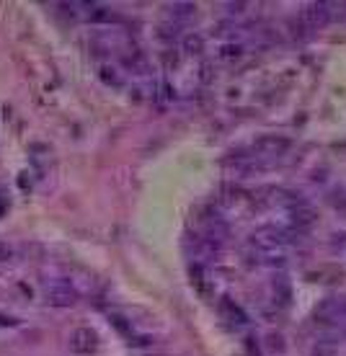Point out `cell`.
Masks as SVG:
<instances>
[{
  "instance_id": "5",
  "label": "cell",
  "mask_w": 346,
  "mask_h": 356,
  "mask_svg": "<svg viewBox=\"0 0 346 356\" xmlns=\"http://www.w3.org/2000/svg\"><path fill=\"white\" fill-rule=\"evenodd\" d=\"M253 150H256V155H284L289 150V140L277 137V134H266L253 142Z\"/></svg>"
},
{
  "instance_id": "9",
  "label": "cell",
  "mask_w": 346,
  "mask_h": 356,
  "mask_svg": "<svg viewBox=\"0 0 346 356\" xmlns=\"http://www.w3.org/2000/svg\"><path fill=\"white\" fill-rule=\"evenodd\" d=\"M272 287H274V294L279 297V302H282V305H287V302H289V297H292V287H289V282H287L284 276L279 273V276H274Z\"/></svg>"
},
{
  "instance_id": "19",
  "label": "cell",
  "mask_w": 346,
  "mask_h": 356,
  "mask_svg": "<svg viewBox=\"0 0 346 356\" xmlns=\"http://www.w3.org/2000/svg\"><path fill=\"white\" fill-rule=\"evenodd\" d=\"M0 325H18V320L11 318V315H3V312H0Z\"/></svg>"
},
{
  "instance_id": "18",
  "label": "cell",
  "mask_w": 346,
  "mask_h": 356,
  "mask_svg": "<svg viewBox=\"0 0 346 356\" xmlns=\"http://www.w3.org/2000/svg\"><path fill=\"white\" fill-rule=\"evenodd\" d=\"M111 323H114V325H117V328H119V331H124V333H127V331H129V328H127V323H124V320H122V315H114V318H111Z\"/></svg>"
},
{
  "instance_id": "12",
  "label": "cell",
  "mask_w": 346,
  "mask_h": 356,
  "mask_svg": "<svg viewBox=\"0 0 346 356\" xmlns=\"http://www.w3.org/2000/svg\"><path fill=\"white\" fill-rule=\"evenodd\" d=\"M336 351H338V346L328 338H323L313 346V356H336Z\"/></svg>"
},
{
  "instance_id": "7",
  "label": "cell",
  "mask_w": 346,
  "mask_h": 356,
  "mask_svg": "<svg viewBox=\"0 0 346 356\" xmlns=\"http://www.w3.org/2000/svg\"><path fill=\"white\" fill-rule=\"evenodd\" d=\"M318 220V214L310 209V207H295L292 209V227H297V230H302V227H310L313 222Z\"/></svg>"
},
{
  "instance_id": "14",
  "label": "cell",
  "mask_w": 346,
  "mask_h": 356,
  "mask_svg": "<svg viewBox=\"0 0 346 356\" xmlns=\"http://www.w3.org/2000/svg\"><path fill=\"white\" fill-rule=\"evenodd\" d=\"M178 34H181V23H176V21L161 26V36H166V39H173V36H178Z\"/></svg>"
},
{
  "instance_id": "3",
  "label": "cell",
  "mask_w": 346,
  "mask_h": 356,
  "mask_svg": "<svg viewBox=\"0 0 346 356\" xmlns=\"http://www.w3.org/2000/svg\"><path fill=\"white\" fill-rule=\"evenodd\" d=\"M331 21V3H307L302 8V23L307 29H323Z\"/></svg>"
},
{
  "instance_id": "6",
  "label": "cell",
  "mask_w": 346,
  "mask_h": 356,
  "mask_svg": "<svg viewBox=\"0 0 346 356\" xmlns=\"http://www.w3.org/2000/svg\"><path fill=\"white\" fill-rule=\"evenodd\" d=\"M197 13V6L194 3H168L166 6V16L171 18V21H186V18H191Z\"/></svg>"
},
{
  "instance_id": "10",
  "label": "cell",
  "mask_w": 346,
  "mask_h": 356,
  "mask_svg": "<svg viewBox=\"0 0 346 356\" xmlns=\"http://www.w3.org/2000/svg\"><path fill=\"white\" fill-rule=\"evenodd\" d=\"M98 77H101L106 86H114V88H119V86H122V75H119V70H117V67H111V65H103V67L98 70Z\"/></svg>"
},
{
  "instance_id": "15",
  "label": "cell",
  "mask_w": 346,
  "mask_h": 356,
  "mask_svg": "<svg viewBox=\"0 0 346 356\" xmlns=\"http://www.w3.org/2000/svg\"><path fill=\"white\" fill-rule=\"evenodd\" d=\"M266 346L272 351H284V338L279 333H272V336H266Z\"/></svg>"
},
{
  "instance_id": "1",
  "label": "cell",
  "mask_w": 346,
  "mask_h": 356,
  "mask_svg": "<svg viewBox=\"0 0 346 356\" xmlns=\"http://www.w3.org/2000/svg\"><path fill=\"white\" fill-rule=\"evenodd\" d=\"M44 294H47V302L52 307H72L78 302V292H75L67 282H49Z\"/></svg>"
},
{
  "instance_id": "4",
  "label": "cell",
  "mask_w": 346,
  "mask_h": 356,
  "mask_svg": "<svg viewBox=\"0 0 346 356\" xmlns=\"http://www.w3.org/2000/svg\"><path fill=\"white\" fill-rule=\"evenodd\" d=\"M98 346V338L91 328H78L70 333V351L72 353H93Z\"/></svg>"
},
{
  "instance_id": "11",
  "label": "cell",
  "mask_w": 346,
  "mask_h": 356,
  "mask_svg": "<svg viewBox=\"0 0 346 356\" xmlns=\"http://www.w3.org/2000/svg\"><path fill=\"white\" fill-rule=\"evenodd\" d=\"M204 49V39L199 34H186L183 36V52L186 54H199Z\"/></svg>"
},
{
  "instance_id": "8",
  "label": "cell",
  "mask_w": 346,
  "mask_h": 356,
  "mask_svg": "<svg viewBox=\"0 0 346 356\" xmlns=\"http://www.w3.org/2000/svg\"><path fill=\"white\" fill-rule=\"evenodd\" d=\"M222 310L227 312V320L230 323H235V325H246L248 323V318H246V312L235 305V302H230V299H225L222 302Z\"/></svg>"
},
{
  "instance_id": "13",
  "label": "cell",
  "mask_w": 346,
  "mask_h": 356,
  "mask_svg": "<svg viewBox=\"0 0 346 356\" xmlns=\"http://www.w3.org/2000/svg\"><path fill=\"white\" fill-rule=\"evenodd\" d=\"M243 52H246L243 44H222V47H220V57H222V60H238Z\"/></svg>"
},
{
  "instance_id": "16",
  "label": "cell",
  "mask_w": 346,
  "mask_h": 356,
  "mask_svg": "<svg viewBox=\"0 0 346 356\" xmlns=\"http://www.w3.org/2000/svg\"><path fill=\"white\" fill-rule=\"evenodd\" d=\"M199 77H202L204 83H212V77H215V70H212V65H209V62H204V65H202V72H199Z\"/></svg>"
},
{
  "instance_id": "20",
  "label": "cell",
  "mask_w": 346,
  "mask_h": 356,
  "mask_svg": "<svg viewBox=\"0 0 346 356\" xmlns=\"http://www.w3.org/2000/svg\"><path fill=\"white\" fill-rule=\"evenodd\" d=\"M11 258V248L6 243H0V261H8Z\"/></svg>"
},
{
  "instance_id": "17",
  "label": "cell",
  "mask_w": 346,
  "mask_h": 356,
  "mask_svg": "<svg viewBox=\"0 0 346 356\" xmlns=\"http://www.w3.org/2000/svg\"><path fill=\"white\" fill-rule=\"evenodd\" d=\"M225 8H227L230 13H243V11L248 8V3H227Z\"/></svg>"
},
{
  "instance_id": "2",
  "label": "cell",
  "mask_w": 346,
  "mask_h": 356,
  "mask_svg": "<svg viewBox=\"0 0 346 356\" xmlns=\"http://www.w3.org/2000/svg\"><path fill=\"white\" fill-rule=\"evenodd\" d=\"M338 318H346V297H331L315 307V323H333Z\"/></svg>"
}]
</instances>
